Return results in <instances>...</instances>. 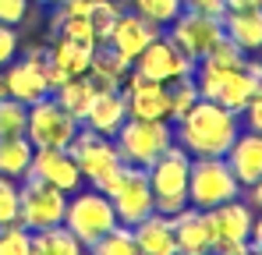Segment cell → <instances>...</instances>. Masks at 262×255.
Masks as SVG:
<instances>
[{"instance_id": "39", "label": "cell", "mask_w": 262, "mask_h": 255, "mask_svg": "<svg viewBox=\"0 0 262 255\" xmlns=\"http://www.w3.org/2000/svg\"><path fill=\"white\" fill-rule=\"evenodd\" d=\"M213 255H252V245H248V241H237V245H223V248H216Z\"/></svg>"}, {"instance_id": "27", "label": "cell", "mask_w": 262, "mask_h": 255, "mask_svg": "<svg viewBox=\"0 0 262 255\" xmlns=\"http://www.w3.org/2000/svg\"><path fill=\"white\" fill-rule=\"evenodd\" d=\"M32 255H82V245L64 223H57L46 230H32Z\"/></svg>"}, {"instance_id": "13", "label": "cell", "mask_w": 262, "mask_h": 255, "mask_svg": "<svg viewBox=\"0 0 262 255\" xmlns=\"http://www.w3.org/2000/svg\"><path fill=\"white\" fill-rule=\"evenodd\" d=\"M195 85H199L202 99L220 103L234 114H245V107L255 99V89L248 82L245 68H237V71H195Z\"/></svg>"}, {"instance_id": "12", "label": "cell", "mask_w": 262, "mask_h": 255, "mask_svg": "<svg viewBox=\"0 0 262 255\" xmlns=\"http://www.w3.org/2000/svg\"><path fill=\"white\" fill-rule=\"evenodd\" d=\"M131 71H138V75L149 78V82L170 85V82H177V78H184V75H195V60L184 57L167 36H160V39H152L135 60H131Z\"/></svg>"}, {"instance_id": "19", "label": "cell", "mask_w": 262, "mask_h": 255, "mask_svg": "<svg viewBox=\"0 0 262 255\" xmlns=\"http://www.w3.org/2000/svg\"><path fill=\"white\" fill-rule=\"evenodd\" d=\"M170 227H174L177 255H209V252H213L209 227H206V216H202V209L184 206L181 213H174V216H170Z\"/></svg>"}, {"instance_id": "41", "label": "cell", "mask_w": 262, "mask_h": 255, "mask_svg": "<svg viewBox=\"0 0 262 255\" xmlns=\"http://www.w3.org/2000/svg\"><path fill=\"white\" fill-rule=\"evenodd\" d=\"M248 245H252L255 252H262V220H259V223H252V234H248Z\"/></svg>"}, {"instance_id": "36", "label": "cell", "mask_w": 262, "mask_h": 255, "mask_svg": "<svg viewBox=\"0 0 262 255\" xmlns=\"http://www.w3.org/2000/svg\"><path fill=\"white\" fill-rule=\"evenodd\" d=\"M18 57V32L14 25H0V68H7Z\"/></svg>"}, {"instance_id": "42", "label": "cell", "mask_w": 262, "mask_h": 255, "mask_svg": "<svg viewBox=\"0 0 262 255\" xmlns=\"http://www.w3.org/2000/svg\"><path fill=\"white\" fill-rule=\"evenodd\" d=\"M252 206H259V209H262V181L252 184Z\"/></svg>"}, {"instance_id": "4", "label": "cell", "mask_w": 262, "mask_h": 255, "mask_svg": "<svg viewBox=\"0 0 262 255\" xmlns=\"http://www.w3.org/2000/svg\"><path fill=\"white\" fill-rule=\"evenodd\" d=\"M241 184L234 177V170L227 167L223 156H202V160H191L188 167V206L195 209H216L223 202L237 199Z\"/></svg>"}, {"instance_id": "44", "label": "cell", "mask_w": 262, "mask_h": 255, "mask_svg": "<svg viewBox=\"0 0 262 255\" xmlns=\"http://www.w3.org/2000/svg\"><path fill=\"white\" fill-rule=\"evenodd\" d=\"M36 4H46V7H57L60 0H36Z\"/></svg>"}, {"instance_id": "38", "label": "cell", "mask_w": 262, "mask_h": 255, "mask_svg": "<svg viewBox=\"0 0 262 255\" xmlns=\"http://www.w3.org/2000/svg\"><path fill=\"white\" fill-rule=\"evenodd\" d=\"M188 7H199V11H206V14H213V18H223L227 14V7H223V0H184Z\"/></svg>"}, {"instance_id": "30", "label": "cell", "mask_w": 262, "mask_h": 255, "mask_svg": "<svg viewBox=\"0 0 262 255\" xmlns=\"http://www.w3.org/2000/svg\"><path fill=\"white\" fill-rule=\"evenodd\" d=\"M184 7H188L184 0H131V11H138L142 18L156 22L160 29H163V25H170Z\"/></svg>"}, {"instance_id": "17", "label": "cell", "mask_w": 262, "mask_h": 255, "mask_svg": "<svg viewBox=\"0 0 262 255\" xmlns=\"http://www.w3.org/2000/svg\"><path fill=\"white\" fill-rule=\"evenodd\" d=\"M25 177H39L46 184L60 188L64 195L78 192V184H82V170L71 160L68 149H36L32 153V167H29Z\"/></svg>"}, {"instance_id": "45", "label": "cell", "mask_w": 262, "mask_h": 255, "mask_svg": "<svg viewBox=\"0 0 262 255\" xmlns=\"http://www.w3.org/2000/svg\"><path fill=\"white\" fill-rule=\"evenodd\" d=\"M209 255H213V252H209Z\"/></svg>"}, {"instance_id": "24", "label": "cell", "mask_w": 262, "mask_h": 255, "mask_svg": "<svg viewBox=\"0 0 262 255\" xmlns=\"http://www.w3.org/2000/svg\"><path fill=\"white\" fill-rule=\"evenodd\" d=\"M128 71H131V60H124L121 53H114V50L103 42V46H96L85 75L96 89H121V82H124Z\"/></svg>"}, {"instance_id": "15", "label": "cell", "mask_w": 262, "mask_h": 255, "mask_svg": "<svg viewBox=\"0 0 262 255\" xmlns=\"http://www.w3.org/2000/svg\"><path fill=\"white\" fill-rule=\"evenodd\" d=\"M160 36H163V29L156 22L142 18L138 11H121L117 22H114V29H110V36H106V46L114 53H121L124 60H135L149 42L160 39Z\"/></svg>"}, {"instance_id": "21", "label": "cell", "mask_w": 262, "mask_h": 255, "mask_svg": "<svg viewBox=\"0 0 262 255\" xmlns=\"http://www.w3.org/2000/svg\"><path fill=\"white\" fill-rule=\"evenodd\" d=\"M131 234H135L138 255H177L174 227H170V216H163V213L145 216L142 223L131 227Z\"/></svg>"}, {"instance_id": "5", "label": "cell", "mask_w": 262, "mask_h": 255, "mask_svg": "<svg viewBox=\"0 0 262 255\" xmlns=\"http://www.w3.org/2000/svg\"><path fill=\"white\" fill-rule=\"evenodd\" d=\"M188 167H191V156L174 142L152 167L145 170L149 174V184H152L156 213L174 216V213H181L188 206Z\"/></svg>"}, {"instance_id": "40", "label": "cell", "mask_w": 262, "mask_h": 255, "mask_svg": "<svg viewBox=\"0 0 262 255\" xmlns=\"http://www.w3.org/2000/svg\"><path fill=\"white\" fill-rule=\"evenodd\" d=\"M227 11H245V7H262V0H223Z\"/></svg>"}, {"instance_id": "10", "label": "cell", "mask_w": 262, "mask_h": 255, "mask_svg": "<svg viewBox=\"0 0 262 255\" xmlns=\"http://www.w3.org/2000/svg\"><path fill=\"white\" fill-rule=\"evenodd\" d=\"M167 39L174 42L184 57H191V60L199 64V60L223 39V18H213V14L199 11V7H184L174 22H170Z\"/></svg>"}, {"instance_id": "35", "label": "cell", "mask_w": 262, "mask_h": 255, "mask_svg": "<svg viewBox=\"0 0 262 255\" xmlns=\"http://www.w3.org/2000/svg\"><path fill=\"white\" fill-rule=\"evenodd\" d=\"M29 18V0H0V25H21Z\"/></svg>"}, {"instance_id": "33", "label": "cell", "mask_w": 262, "mask_h": 255, "mask_svg": "<svg viewBox=\"0 0 262 255\" xmlns=\"http://www.w3.org/2000/svg\"><path fill=\"white\" fill-rule=\"evenodd\" d=\"M0 255H32V230L14 223H0Z\"/></svg>"}, {"instance_id": "16", "label": "cell", "mask_w": 262, "mask_h": 255, "mask_svg": "<svg viewBox=\"0 0 262 255\" xmlns=\"http://www.w3.org/2000/svg\"><path fill=\"white\" fill-rule=\"evenodd\" d=\"M206 227H209V241H213V252L223 248V245H237V241H248L252 234V209L237 199L223 202L216 209H206Z\"/></svg>"}, {"instance_id": "29", "label": "cell", "mask_w": 262, "mask_h": 255, "mask_svg": "<svg viewBox=\"0 0 262 255\" xmlns=\"http://www.w3.org/2000/svg\"><path fill=\"white\" fill-rule=\"evenodd\" d=\"M89 255H138V245H135L131 227H124V223L110 227L99 241L89 245Z\"/></svg>"}, {"instance_id": "7", "label": "cell", "mask_w": 262, "mask_h": 255, "mask_svg": "<svg viewBox=\"0 0 262 255\" xmlns=\"http://www.w3.org/2000/svg\"><path fill=\"white\" fill-rule=\"evenodd\" d=\"M103 195L110 199V206L117 213V223H124V227H135V223H142L145 216L156 213L152 184H149V174L142 167H128L124 163V170L117 174V181Z\"/></svg>"}, {"instance_id": "14", "label": "cell", "mask_w": 262, "mask_h": 255, "mask_svg": "<svg viewBox=\"0 0 262 255\" xmlns=\"http://www.w3.org/2000/svg\"><path fill=\"white\" fill-rule=\"evenodd\" d=\"M121 96L128 107V117L135 121H170V92L167 85L149 82L138 71H128L121 82Z\"/></svg>"}, {"instance_id": "20", "label": "cell", "mask_w": 262, "mask_h": 255, "mask_svg": "<svg viewBox=\"0 0 262 255\" xmlns=\"http://www.w3.org/2000/svg\"><path fill=\"white\" fill-rule=\"evenodd\" d=\"M124 121H128V107H124L121 89H99L96 99H92V107L85 110V117H82V128H92L99 135L114 138L117 128L124 124Z\"/></svg>"}, {"instance_id": "8", "label": "cell", "mask_w": 262, "mask_h": 255, "mask_svg": "<svg viewBox=\"0 0 262 255\" xmlns=\"http://www.w3.org/2000/svg\"><path fill=\"white\" fill-rule=\"evenodd\" d=\"M21 181L25 184L18 188V223L29 230H46V227L64 223L68 195L39 177H21Z\"/></svg>"}, {"instance_id": "31", "label": "cell", "mask_w": 262, "mask_h": 255, "mask_svg": "<svg viewBox=\"0 0 262 255\" xmlns=\"http://www.w3.org/2000/svg\"><path fill=\"white\" fill-rule=\"evenodd\" d=\"M25 124H29V107L14 96H4L0 99V138L25 135Z\"/></svg>"}, {"instance_id": "9", "label": "cell", "mask_w": 262, "mask_h": 255, "mask_svg": "<svg viewBox=\"0 0 262 255\" xmlns=\"http://www.w3.org/2000/svg\"><path fill=\"white\" fill-rule=\"evenodd\" d=\"M82 121H75L53 96H46L39 103L29 107V124H25V138L36 149H68L71 138L78 135Z\"/></svg>"}, {"instance_id": "11", "label": "cell", "mask_w": 262, "mask_h": 255, "mask_svg": "<svg viewBox=\"0 0 262 255\" xmlns=\"http://www.w3.org/2000/svg\"><path fill=\"white\" fill-rule=\"evenodd\" d=\"M4 78H7V96L21 99L25 107L53 96V85H50V53L46 50H29L21 60H11L4 68Z\"/></svg>"}, {"instance_id": "2", "label": "cell", "mask_w": 262, "mask_h": 255, "mask_svg": "<svg viewBox=\"0 0 262 255\" xmlns=\"http://www.w3.org/2000/svg\"><path fill=\"white\" fill-rule=\"evenodd\" d=\"M68 153L82 170V181H89L96 192H106L117 181V174L124 170V160H121L114 138H106V135H99L92 128H78V135L68 145Z\"/></svg>"}, {"instance_id": "43", "label": "cell", "mask_w": 262, "mask_h": 255, "mask_svg": "<svg viewBox=\"0 0 262 255\" xmlns=\"http://www.w3.org/2000/svg\"><path fill=\"white\" fill-rule=\"evenodd\" d=\"M7 96V78H4V68H0V99Z\"/></svg>"}, {"instance_id": "32", "label": "cell", "mask_w": 262, "mask_h": 255, "mask_svg": "<svg viewBox=\"0 0 262 255\" xmlns=\"http://www.w3.org/2000/svg\"><path fill=\"white\" fill-rule=\"evenodd\" d=\"M167 92H170V121H177L181 114H188V110L202 99V96H199V85H195V75H184V78L170 82Z\"/></svg>"}, {"instance_id": "25", "label": "cell", "mask_w": 262, "mask_h": 255, "mask_svg": "<svg viewBox=\"0 0 262 255\" xmlns=\"http://www.w3.org/2000/svg\"><path fill=\"white\" fill-rule=\"evenodd\" d=\"M32 153H36V145H32L25 135L0 138V174H4V177H11V181L25 177L29 167H32Z\"/></svg>"}, {"instance_id": "1", "label": "cell", "mask_w": 262, "mask_h": 255, "mask_svg": "<svg viewBox=\"0 0 262 255\" xmlns=\"http://www.w3.org/2000/svg\"><path fill=\"white\" fill-rule=\"evenodd\" d=\"M174 128V142L195 160L202 156H227V149L234 145V138L241 135V114L199 99L188 114H181L177 121H170Z\"/></svg>"}, {"instance_id": "18", "label": "cell", "mask_w": 262, "mask_h": 255, "mask_svg": "<svg viewBox=\"0 0 262 255\" xmlns=\"http://www.w3.org/2000/svg\"><path fill=\"white\" fill-rule=\"evenodd\" d=\"M227 167L234 170L241 188H252L255 181H262V135L259 131H245L234 138V145L227 149Z\"/></svg>"}, {"instance_id": "22", "label": "cell", "mask_w": 262, "mask_h": 255, "mask_svg": "<svg viewBox=\"0 0 262 255\" xmlns=\"http://www.w3.org/2000/svg\"><path fill=\"white\" fill-rule=\"evenodd\" d=\"M223 36L241 46L245 53L262 50V7H245V11H227L223 14Z\"/></svg>"}, {"instance_id": "28", "label": "cell", "mask_w": 262, "mask_h": 255, "mask_svg": "<svg viewBox=\"0 0 262 255\" xmlns=\"http://www.w3.org/2000/svg\"><path fill=\"white\" fill-rule=\"evenodd\" d=\"M245 60H248V53L223 36V39L195 64V71H237V68H245Z\"/></svg>"}, {"instance_id": "6", "label": "cell", "mask_w": 262, "mask_h": 255, "mask_svg": "<svg viewBox=\"0 0 262 255\" xmlns=\"http://www.w3.org/2000/svg\"><path fill=\"white\" fill-rule=\"evenodd\" d=\"M64 227L78 238V245L89 248L92 241H99L110 227H117V213L110 206V199L96 188L78 192L75 199H68V209H64Z\"/></svg>"}, {"instance_id": "26", "label": "cell", "mask_w": 262, "mask_h": 255, "mask_svg": "<svg viewBox=\"0 0 262 255\" xmlns=\"http://www.w3.org/2000/svg\"><path fill=\"white\" fill-rule=\"evenodd\" d=\"M96 85L89 82V75H78V78H68L64 85H57L53 89V99L75 117V121H82L85 117V110L92 107V99H96Z\"/></svg>"}, {"instance_id": "37", "label": "cell", "mask_w": 262, "mask_h": 255, "mask_svg": "<svg viewBox=\"0 0 262 255\" xmlns=\"http://www.w3.org/2000/svg\"><path fill=\"white\" fill-rule=\"evenodd\" d=\"M245 121H248V131H259L262 135V96H255L248 107H245V114H241Z\"/></svg>"}, {"instance_id": "23", "label": "cell", "mask_w": 262, "mask_h": 255, "mask_svg": "<svg viewBox=\"0 0 262 255\" xmlns=\"http://www.w3.org/2000/svg\"><path fill=\"white\" fill-rule=\"evenodd\" d=\"M46 53H50V68H53L60 78H78V75L89 71V60H92L96 50H92V46H82V42H75V39L57 36Z\"/></svg>"}, {"instance_id": "34", "label": "cell", "mask_w": 262, "mask_h": 255, "mask_svg": "<svg viewBox=\"0 0 262 255\" xmlns=\"http://www.w3.org/2000/svg\"><path fill=\"white\" fill-rule=\"evenodd\" d=\"M14 220H18V184L0 174V223H14Z\"/></svg>"}, {"instance_id": "3", "label": "cell", "mask_w": 262, "mask_h": 255, "mask_svg": "<svg viewBox=\"0 0 262 255\" xmlns=\"http://www.w3.org/2000/svg\"><path fill=\"white\" fill-rule=\"evenodd\" d=\"M114 145L128 167L149 170L174 145V128H170V121H135V117H128L117 128Z\"/></svg>"}]
</instances>
